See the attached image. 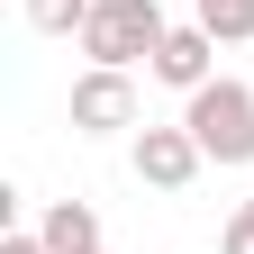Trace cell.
I'll return each mask as SVG.
<instances>
[{
  "instance_id": "cell-1",
  "label": "cell",
  "mask_w": 254,
  "mask_h": 254,
  "mask_svg": "<svg viewBox=\"0 0 254 254\" xmlns=\"http://www.w3.org/2000/svg\"><path fill=\"white\" fill-rule=\"evenodd\" d=\"M182 127L200 136V154H209V164L245 173V164H254V82H236V73L200 82V91L182 100Z\"/></svg>"
},
{
  "instance_id": "cell-2",
  "label": "cell",
  "mask_w": 254,
  "mask_h": 254,
  "mask_svg": "<svg viewBox=\"0 0 254 254\" xmlns=\"http://www.w3.org/2000/svg\"><path fill=\"white\" fill-rule=\"evenodd\" d=\"M173 37L164 0H100V9L82 18V55L109 64V73H136V64H154V46Z\"/></svg>"
},
{
  "instance_id": "cell-3",
  "label": "cell",
  "mask_w": 254,
  "mask_h": 254,
  "mask_svg": "<svg viewBox=\"0 0 254 254\" xmlns=\"http://www.w3.org/2000/svg\"><path fill=\"white\" fill-rule=\"evenodd\" d=\"M127 164H136V182L145 190H164V200H182L190 182L209 173V154H200V136L173 118V127H136V145H127Z\"/></svg>"
},
{
  "instance_id": "cell-4",
  "label": "cell",
  "mask_w": 254,
  "mask_h": 254,
  "mask_svg": "<svg viewBox=\"0 0 254 254\" xmlns=\"http://www.w3.org/2000/svg\"><path fill=\"white\" fill-rule=\"evenodd\" d=\"M73 136H127L136 127V73H109V64H82L73 73Z\"/></svg>"
},
{
  "instance_id": "cell-5",
  "label": "cell",
  "mask_w": 254,
  "mask_h": 254,
  "mask_svg": "<svg viewBox=\"0 0 254 254\" xmlns=\"http://www.w3.org/2000/svg\"><path fill=\"white\" fill-rule=\"evenodd\" d=\"M145 73L164 82V91H182V100H190L200 82H218V37H209L200 18H173V37L154 46V64H145Z\"/></svg>"
},
{
  "instance_id": "cell-6",
  "label": "cell",
  "mask_w": 254,
  "mask_h": 254,
  "mask_svg": "<svg viewBox=\"0 0 254 254\" xmlns=\"http://www.w3.org/2000/svg\"><path fill=\"white\" fill-rule=\"evenodd\" d=\"M37 236H46V254H109V245H100V209H91V200H55V209L37 218Z\"/></svg>"
},
{
  "instance_id": "cell-7",
  "label": "cell",
  "mask_w": 254,
  "mask_h": 254,
  "mask_svg": "<svg viewBox=\"0 0 254 254\" xmlns=\"http://www.w3.org/2000/svg\"><path fill=\"white\" fill-rule=\"evenodd\" d=\"M190 18H200L218 46H254V0H190Z\"/></svg>"
},
{
  "instance_id": "cell-8",
  "label": "cell",
  "mask_w": 254,
  "mask_h": 254,
  "mask_svg": "<svg viewBox=\"0 0 254 254\" xmlns=\"http://www.w3.org/2000/svg\"><path fill=\"white\" fill-rule=\"evenodd\" d=\"M18 9H27L37 37H82V18L100 9V0H18Z\"/></svg>"
},
{
  "instance_id": "cell-9",
  "label": "cell",
  "mask_w": 254,
  "mask_h": 254,
  "mask_svg": "<svg viewBox=\"0 0 254 254\" xmlns=\"http://www.w3.org/2000/svg\"><path fill=\"white\" fill-rule=\"evenodd\" d=\"M218 254H254V200H236V218H227V236H218Z\"/></svg>"
},
{
  "instance_id": "cell-10",
  "label": "cell",
  "mask_w": 254,
  "mask_h": 254,
  "mask_svg": "<svg viewBox=\"0 0 254 254\" xmlns=\"http://www.w3.org/2000/svg\"><path fill=\"white\" fill-rule=\"evenodd\" d=\"M0 254H46V236L27 227V236H0Z\"/></svg>"
}]
</instances>
